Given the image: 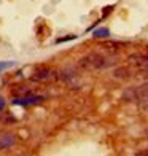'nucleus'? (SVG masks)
Wrapping results in <instances>:
<instances>
[{"mask_svg": "<svg viewBox=\"0 0 148 156\" xmlns=\"http://www.w3.org/2000/svg\"><path fill=\"white\" fill-rule=\"evenodd\" d=\"M142 75H143V76H146V78H148V67H146V69H143V70H142Z\"/></svg>", "mask_w": 148, "mask_h": 156, "instance_id": "9d476101", "label": "nucleus"}, {"mask_svg": "<svg viewBox=\"0 0 148 156\" xmlns=\"http://www.w3.org/2000/svg\"><path fill=\"white\" fill-rule=\"evenodd\" d=\"M13 66H15V62H13V61H8V62H2V61H0V72H3V70L10 69Z\"/></svg>", "mask_w": 148, "mask_h": 156, "instance_id": "6e6552de", "label": "nucleus"}, {"mask_svg": "<svg viewBox=\"0 0 148 156\" xmlns=\"http://www.w3.org/2000/svg\"><path fill=\"white\" fill-rule=\"evenodd\" d=\"M56 75L53 70L49 69H38L37 72H35V75L32 76L33 81H49V80H56Z\"/></svg>", "mask_w": 148, "mask_h": 156, "instance_id": "7ed1b4c3", "label": "nucleus"}, {"mask_svg": "<svg viewBox=\"0 0 148 156\" xmlns=\"http://www.w3.org/2000/svg\"><path fill=\"white\" fill-rule=\"evenodd\" d=\"M108 35H110V30L107 27H100V29H96L93 32V37H96V38H107Z\"/></svg>", "mask_w": 148, "mask_h": 156, "instance_id": "423d86ee", "label": "nucleus"}, {"mask_svg": "<svg viewBox=\"0 0 148 156\" xmlns=\"http://www.w3.org/2000/svg\"><path fill=\"white\" fill-rule=\"evenodd\" d=\"M15 144H16V136L15 134H2V136H0V150L11 148Z\"/></svg>", "mask_w": 148, "mask_h": 156, "instance_id": "39448f33", "label": "nucleus"}, {"mask_svg": "<svg viewBox=\"0 0 148 156\" xmlns=\"http://www.w3.org/2000/svg\"><path fill=\"white\" fill-rule=\"evenodd\" d=\"M129 61H131L132 64H136V66H139V67L146 69V67H148V51L131 54V56H129Z\"/></svg>", "mask_w": 148, "mask_h": 156, "instance_id": "20e7f679", "label": "nucleus"}, {"mask_svg": "<svg viewBox=\"0 0 148 156\" xmlns=\"http://www.w3.org/2000/svg\"><path fill=\"white\" fill-rule=\"evenodd\" d=\"M111 64H113V61H111L110 56L104 54V53H99V51L84 54L78 61V66L84 70H100V69L110 67Z\"/></svg>", "mask_w": 148, "mask_h": 156, "instance_id": "f257e3e1", "label": "nucleus"}, {"mask_svg": "<svg viewBox=\"0 0 148 156\" xmlns=\"http://www.w3.org/2000/svg\"><path fill=\"white\" fill-rule=\"evenodd\" d=\"M43 96H38V94H27V96H23V97H16L15 101H13V104L15 105H23V107H26V105H33V104H38L43 101Z\"/></svg>", "mask_w": 148, "mask_h": 156, "instance_id": "f03ea898", "label": "nucleus"}, {"mask_svg": "<svg viewBox=\"0 0 148 156\" xmlns=\"http://www.w3.org/2000/svg\"><path fill=\"white\" fill-rule=\"evenodd\" d=\"M3 107H5V99H3L2 96H0V110H2Z\"/></svg>", "mask_w": 148, "mask_h": 156, "instance_id": "1a4fd4ad", "label": "nucleus"}, {"mask_svg": "<svg viewBox=\"0 0 148 156\" xmlns=\"http://www.w3.org/2000/svg\"><path fill=\"white\" fill-rule=\"evenodd\" d=\"M146 51H148V46H146Z\"/></svg>", "mask_w": 148, "mask_h": 156, "instance_id": "4468645a", "label": "nucleus"}, {"mask_svg": "<svg viewBox=\"0 0 148 156\" xmlns=\"http://www.w3.org/2000/svg\"><path fill=\"white\" fill-rule=\"evenodd\" d=\"M146 136H148V129H146Z\"/></svg>", "mask_w": 148, "mask_h": 156, "instance_id": "ddd939ff", "label": "nucleus"}, {"mask_svg": "<svg viewBox=\"0 0 148 156\" xmlns=\"http://www.w3.org/2000/svg\"><path fill=\"white\" fill-rule=\"evenodd\" d=\"M2 127H3V123H2V121H0V131H2Z\"/></svg>", "mask_w": 148, "mask_h": 156, "instance_id": "f8f14e48", "label": "nucleus"}, {"mask_svg": "<svg viewBox=\"0 0 148 156\" xmlns=\"http://www.w3.org/2000/svg\"><path fill=\"white\" fill-rule=\"evenodd\" d=\"M142 89H143V91H145V93L148 94V83H145V84H143V86H142Z\"/></svg>", "mask_w": 148, "mask_h": 156, "instance_id": "9b49d317", "label": "nucleus"}, {"mask_svg": "<svg viewBox=\"0 0 148 156\" xmlns=\"http://www.w3.org/2000/svg\"><path fill=\"white\" fill-rule=\"evenodd\" d=\"M128 73H129V72H128V69L121 67V69H116V70H115L113 76H115V78H128V76H129Z\"/></svg>", "mask_w": 148, "mask_h": 156, "instance_id": "0eeeda50", "label": "nucleus"}]
</instances>
